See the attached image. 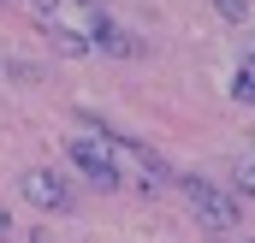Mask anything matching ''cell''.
<instances>
[{"label":"cell","mask_w":255,"mask_h":243,"mask_svg":"<svg viewBox=\"0 0 255 243\" xmlns=\"http://www.w3.org/2000/svg\"><path fill=\"white\" fill-rule=\"evenodd\" d=\"M30 12L48 24V36H77V42H89L95 12H83V6H71V0H30Z\"/></svg>","instance_id":"obj_5"},{"label":"cell","mask_w":255,"mask_h":243,"mask_svg":"<svg viewBox=\"0 0 255 243\" xmlns=\"http://www.w3.org/2000/svg\"><path fill=\"white\" fill-rule=\"evenodd\" d=\"M232 95H238V101H250V107H255V65H244V71L232 77Z\"/></svg>","instance_id":"obj_8"},{"label":"cell","mask_w":255,"mask_h":243,"mask_svg":"<svg viewBox=\"0 0 255 243\" xmlns=\"http://www.w3.org/2000/svg\"><path fill=\"white\" fill-rule=\"evenodd\" d=\"M0 65H6V60H0Z\"/></svg>","instance_id":"obj_12"},{"label":"cell","mask_w":255,"mask_h":243,"mask_svg":"<svg viewBox=\"0 0 255 243\" xmlns=\"http://www.w3.org/2000/svg\"><path fill=\"white\" fill-rule=\"evenodd\" d=\"M232 184H238V196H250V202H255V154H244V160L232 166Z\"/></svg>","instance_id":"obj_7"},{"label":"cell","mask_w":255,"mask_h":243,"mask_svg":"<svg viewBox=\"0 0 255 243\" xmlns=\"http://www.w3.org/2000/svg\"><path fill=\"white\" fill-rule=\"evenodd\" d=\"M18 196H24L30 208H42V214H65V208L77 202V190H71L60 172H48V166H30V172L18 178Z\"/></svg>","instance_id":"obj_4"},{"label":"cell","mask_w":255,"mask_h":243,"mask_svg":"<svg viewBox=\"0 0 255 243\" xmlns=\"http://www.w3.org/2000/svg\"><path fill=\"white\" fill-rule=\"evenodd\" d=\"M71 166L95 184V190H119V166H113V136H107V124H83V130L71 136Z\"/></svg>","instance_id":"obj_2"},{"label":"cell","mask_w":255,"mask_h":243,"mask_svg":"<svg viewBox=\"0 0 255 243\" xmlns=\"http://www.w3.org/2000/svg\"><path fill=\"white\" fill-rule=\"evenodd\" d=\"M214 12L232 18V24H244V18H250V0H214Z\"/></svg>","instance_id":"obj_9"},{"label":"cell","mask_w":255,"mask_h":243,"mask_svg":"<svg viewBox=\"0 0 255 243\" xmlns=\"http://www.w3.org/2000/svg\"><path fill=\"white\" fill-rule=\"evenodd\" d=\"M71 6H83V12H101V0H71Z\"/></svg>","instance_id":"obj_10"},{"label":"cell","mask_w":255,"mask_h":243,"mask_svg":"<svg viewBox=\"0 0 255 243\" xmlns=\"http://www.w3.org/2000/svg\"><path fill=\"white\" fill-rule=\"evenodd\" d=\"M6 232H12V220H6V208H0V238H6Z\"/></svg>","instance_id":"obj_11"},{"label":"cell","mask_w":255,"mask_h":243,"mask_svg":"<svg viewBox=\"0 0 255 243\" xmlns=\"http://www.w3.org/2000/svg\"><path fill=\"white\" fill-rule=\"evenodd\" d=\"M113 166L119 172H136V184H148V190H172L178 184V166H166L148 142H119L113 136Z\"/></svg>","instance_id":"obj_3"},{"label":"cell","mask_w":255,"mask_h":243,"mask_svg":"<svg viewBox=\"0 0 255 243\" xmlns=\"http://www.w3.org/2000/svg\"><path fill=\"white\" fill-rule=\"evenodd\" d=\"M89 48H101V54H113V60H130V54H142V42L130 36L125 24H113V18H101V12H95V24H89Z\"/></svg>","instance_id":"obj_6"},{"label":"cell","mask_w":255,"mask_h":243,"mask_svg":"<svg viewBox=\"0 0 255 243\" xmlns=\"http://www.w3.org/2000/svg\"><path fill=\"white\" fill-rule=\"evenodd\" d=\"M172 190L190 202V214L208 226V232H232V226H238V196H232L226 184H214L208 172H178Z\"/></svg>","instance_id":"obj_1"}]
</instances>
